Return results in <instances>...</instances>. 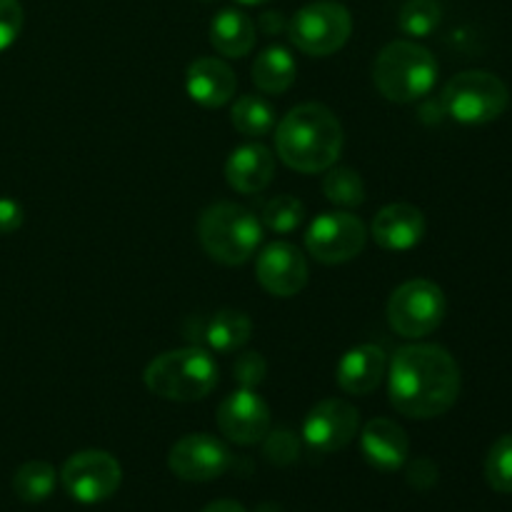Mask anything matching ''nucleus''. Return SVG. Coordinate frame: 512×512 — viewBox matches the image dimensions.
<instances>
[{"label":"nucleus","mask_w":512,"mask_h":512,"mask_svg":"<svg viewBox=\"0 0 512 512\" xmlns=\"http://www.w3.org/2000/svg\"><path fill=\"white\" fill-rule=\"evenodd\" d=\"M385 375L390 405L405 418H440L458 403L460 368L440 345H403L395 350Z\"/></svg>","instance_id":"obj_1"},{"label":"nucleus","mask_w":512,"mask_h":512,"mask_svg":"<svg viewBox=\"0 0 512 512\" xmlns=\"http://www.w3.org/2000/svg\"><path fill=\"white\" fill-rule=\"evenodd\" d=\"M345 133L338 115L323 103L295 105L275 125V150L298 173H325L343 153Z\"/></svg>","instance_id":"obj_2"},{"label":"nucleus","mask_w":512,"mask_h":512,"mask_svg":"<svg viewBox=\"0 0 512 512\" xmlns=\"http://www.w3.org/2000/svg\"><path fill=\"white\" fill-rule=\"evenodd\" d=\"M218 363L200 345L168 350L148 363L143 373L145 388L173 403H195L218 388Z\"/></svg>","instance_id":"obj_3"},{"label":"nucleus","mask_w":512,"mask_h":512,"mask_svg":"<svg viewBox=\"0 0 512 512\" xmlns=\"http://www.w3.org/2000/svg\"><path fill=\"white\" fill-rule=\"evenodd\" d=\"M265 228L253 210L238 203H213L200 213L198 238L205 253L220 265H243L263 245Z\"/></svg>","instance_id":"obj_4"},{"label":"nucleus","mask_w":512,"mask_h":512,"mask_svg":"<svg viewBox=\"0 0 512 512\" xmlns=\"http://www.w3.org/2000/svg\"><path fill=\"white\" fill-rule=\"evenodd\" d=\"M438 60L415 40H393L373 63V83L390 103H415L435 88Z\"/></svg>","instance_id":"obj_5"},{"label":"nucleus","mask_w":512,"mask_h":512,"mask_svg":"<svg viewBox=\"0 0 512 512\" xmlns=\"http://www.w3.org/2000/svg\"><path fill=\"white\" fill-rule=\"evenodd\" d=\"M443 113L463 125H485L498 120L510 105V90L488 70H465L445 83L440 95Z\"/></svg>","instance_id":"obj_6"},{"label":"nucleus","mask_w":512,"mask_h":512,"mask_svg":"<svg viewBox=\"0 0 512 512\" xmlns=\"http://www.w3.org/2000/svg\"><path fill=\"white\" fill-rule=\"evenodd\" d=\"M448 313L443 288L433 280L415 278L398 285L388 300V325L400 338L420 340L435 333Z\"/></svg>","instance_id":"obj_7"},{"label":"nucleus","mask_w":512,"mask_h":512,"mask_svg":"<svg viewBox=\"0 0 512 512\" xmlns=\"http://www.w3.org/2000/svg\"><path fill=\"white\" fill-rule=\"evenodd\" d=\"M353 33L348 8L333 0L308 3L288 20L290 43L310 58H328L338 53Z\"/></svg>","instance_id":"obj_8"},{"label":"nucleus","mask_w":512,"mask_h":512,"mask_svg":"<svg viewBox=\"0 0 512 512\" xmlns=\"http://www.w3.org/2000/svg\"><path fill=\"white\" fill-rule=\"evenodd\" d=\"M368 243V228L348 210L320 213L305 233V250L323 265H343L358 258Z\"/></svg>","instance_id":"obj_9"},{"label":"nucleus","mask_w":512,"mask_h":512,"mask_svg":"<svg viewBox=\"0 0 512 512\" xmlns=\"http://www.w3.org/2000/svg\"><path fill=\"white\" fill-rule=\"evenodd\" d=\"M60 483L75 503L98 505L118 493L123 483V468L118 458L105 450H80L65 460Z\"/></svg>","instance_id":"obj_10"},{"label":"nucleus","mask_w":512,"mask_h":512,"mask_svg":"<svg viewBox=\"0 0 512 512\" xmlns=\"http://www.w3.org/2000/svg\"><path fill=\"white\" fill-rule=\"evenodd\" d=\"M360 433V413L343 398H325L308 410L303 420V440L313 453L330 455L348 448Z\"/></svg>","instance_id":"obj_11"},{"label":"nucleus","mask_w":512,"mask_h":512,"mask_svg":"<svg viewBox=\"0 0 512 512\" xmlns=\"http://www.w3.org/2000/svg\"><path fill=\"white\" fill-rule=\"evenodd\" d=\"M233 465L228 445L210 433L183 435L168 453V468L185 483H210L223 478Z\"/></svg>","instance_id":"obj_12"},{"label":"nucleus","mask_w":512,"mask_h":512,"mask_svg":"<svg viewBox=\"0 0 512 512\" xmlns=\"http://www.w3.org/2000/svg\"><path fill=\"white\" fill-rule=\"evenodd\" d=\"M220 435L235 445H258L270 433L273 415L268 403L255 390L238 388L220 403L215 415Z\"/></svg>","instance_id":"obj_13"},{"label":"nucleus","mask_w":512,"mask_h":512,"mask_svg":"<svg viewBox=\"0 0 512 512\" xmlns=\"http://www.w3.org/2000/svg\"><path fill=\"white\" fill-rule=\"evenodd\" d=\"M255 275L265 293L275 295V298H293L308 285V258L298 245L275 240L258 253Z\"/></svg>","instance_id":"obj_14"},{"label":"nucleus","mask_w":512,"mask_h":512,"mask_svg":"<svg viewBox=\"0 0 512 512\" xmlns=\"http://www.w3.org/2000/svg\"><path fill=\"white\" fill-rule=\"evenodd\" d=\"M253 335V320L248 313L235 308H223L210 313L208 318H195L185 330L190 345L210 350V353H238L248 345Z\"/></svg>","instance_id":"obj_15"},{"label":"nucleus","mask_w":512,"mask_h":512,"mask_svg":"<svg viewBox=\"0 0 512 512\" xmlns=\"http://www.w3.org/2000/svg\"><path fill=\"white\" fill-rule=\"evenodd\" d=\"M425 223L423 210L415 208L410 203H390L378 210L370 225V235L375 243L383 250H393V253H403V250H413L415 245L423 243Z\"/></svg>","instance_id":"obj_16"},{"label":"nucleus","mask_w":512,"mask_h":512,"mask_svg":"<svg viewBox=\"0 0 512 512\" xmlns=\"http://www.w3.org/2000/svg\"><path fill=\"white\" fill-rule=\"evenodd\" d=\"M185 90H188L190 100L203 108H223L235 98L238 78L225 60L198 58L188 65Z\"/></svg>","instance_id":"obj_17"},{"label":"nucleus","mask_w":512,"mask_h":512,"mask_svg":"<svg viewBox=\"0 0 512 512\" xmlns=\"http://www.w3.org/2000/svg\"><path fill=\"white\" fill-rule=\"evenodd\" d=\"M360 450L373 468L395 473L408 463V433L390 418H373L360 433Z\"/></svg>","instance_id":"obj_18"},{"label":"nucleus","mask_w":512,"mask_h":512,"mask_svg":"<svg viewBox=\"0 0 512 512\" xmlns=\"http://www.w3.org/2000/svg\"><path fill=\"white\" fill-rule=\"evenodd\" d=\"M388 373V355L380 345L363 343L350 348L335 368V380L348 395H368L383 383Z\"/></svg>","instance_id":"obj_19"},{"label":"nucleus","mask_w":512,"mask_h":512,"mask_svg":"<svg viewBox=\"0 0 512 512\" xmlns=\"http://www.w3.org/2000/svg\"><path fill=\"white\" fill-rule=\"evenodd\" d=\"M275 175V155L263 143H245L230 153L225 163V180L243 195L263 193Z\"/></svg>","instance_id":"obj_20"},{"label":"nucleus","mask_w":512,"mask_h":512,"mask_svg":"<svg viewBox=\"0 0 512 512\" xmlns=\"http://www.w3.org/2000/svg\"><path fill=\"white\" fill-rule=\"evenodd\" d=\"M255 23L235 8H223L210 23V43L225 58H245L255 48Z\"/></svg>","instance_id":"obj_21"},{"label":"nucleus","mask_w":512,"mask_h":512,"mask_svg":"<svg viewBox=\"0 0 512 512\" xmlns=\"http://www.w3.org/2000/svg\"><path fill=\"white\" fill-rule=\"evenodd\" d=\"M298 78V63L283 45H270L255 58L253 83L263 95H283Z\"/></svg>","instance_id":"obj_22"},{"label":"nucleus","mask_w":512,"mask_h":512,"mask_svg":"<svg viewBox=\"0 0 512 512\" xmlns=\"http://www.w3.org/2000/svg\"><path fill=\"white\" fill-rule=\"evenodd\" d=\"M230 120H233L235 130L245 138L260 140L265 135L275 133L278 125V110L270 103L265 95H240L230 110Z\"/></svg>","instance_id":"obj_23"},{"label":"nucleus","mask_w":512,"mask_h":512,"mask_svg":"<svg viewBox=\"0 0 512 512\" xmlns=\"http://www.w3.org/2000/svg\"><path fill=\"white\" fill-rule=\"evenodd\" d=\"M55 483H58V473L45 460H28L20 465L13 475V493L18 500L28 505H38L53 495Z\"/></svg>","instance_id":"obj_24"},{"label":"nucleus","mask_w":512,"mask_h":512,"mask_svg":"<svg viewBox=\"0 0 512 512\" xmlns=\"http://www.w3.org/2000/svg\"><path fill=\"white\" fill-rule=\"evenodd\" d=\"M323 193L340 208H358L365 203V183L358 170L333 165L323 175Z\"/></svg>","instance_id":"obj_25"},{"label":"nucleus","mask_w":512,"mask_h":512,"mask_svg":"<svg viewBox=\"0 0 512 512\" xmlns=\"http://www.w3.org/2000/svg\"><path fill=\"white\" fill-rule=\"evenodd\" d=\"M260 223L263 228L273 230L278 235H288L298 230L305 220V205L295 195H275L260 210Z\"/></svg>","instance_id":"obj_26"},{"label":"nucleus","mask_w":512,"mask_h":512,"mask_svg":"<svg viewBox=\"0 0 512 512\" xmlns=\"http://www.w3.org/2000/svg\"><path fill=\"white\" fill-rule=\"evenodd\" d=\"M443 8L438 0H408L398 13V25L410 38H428L438 30Z\"/></svg>","instance_id":"obj_27"},{"label":"nucleus","mask_w":512,"mask_h":512,"mask_svg":"<svg viewBox=\"0 0 512 512\" xmlns=\"http://www.w3.org/2000/svg\"><path fill=\"white\" fill-rule=\"evenodd\" d=\"M485 480L495 493H512V433L493 443L485 458Z\"/></svg>","instance_id":"obj_28"},{"label":"nucleus","mask_w":512,"mask_h":512,"mask_svg":"<svg viewBox=\"0 0 512 512\" xmlns=\"http://www.w3.org/2000/svg\"><path fill=\"white\" fill-rule=\"evenodd\" d=\"M263 443H265L263 445L265 458H268L273 465L285 468V465H293L295 460H298L300 445H298V438H295L290 430H275V433H268Z\"/></svg>","instance_id":"obj_29"},{"label":"nucleus","mask_w":512,"mask_h":512,"mask_svg":"<svg viewBox=\"0 0 512 512\" xmlns=\"http://www.w3.org/2000/svg\"><path fill=\"white\" fill-rule=\"evenodd\" d=\"M268 375V363L260 353L248 350V353H240L233 363V378L238 380L240 388L255 390Z\"/></svg>","instance_id":"obj_30"},{"label":"nucleus","mask_w":512,"mask_h":512,"mask_svg":"<svg viewBox=\"0 0 512 512\" xmlns=\"http://www.w3.org/2000/svg\"><path fill=\"white\" fill-rule=\"evenodd\" d=\"M23 20V5L18 0H0V53L18 40Z\"/></svg>","instance_id":"obj_31"},{"label":"nucleus","mask_w":512,"mask_h":512,"mask_svg":"<svg viewBox=\"0 0 512 512\" xmlns=\"http://www.w3.org/2000/svg\"><path fill=\"white\" fill-rule=\"evenodd\" d=\"M408 483L415 490H430L438 483V465L428 458H418L408 465Z\"/></svg>","instance_id":"obj_32"},{"label":"nucleus","mask_w":512,"mask_h":512,"mask_svg":"<svg viewBox=\"0 0 512 512\" xmlns=\"http://www.w3.org/2000/svg\"><path fill=\"white\" fill-rule=\"evenodd\" d=\"M23 205L13 198H0V235H13L23 225Z\"/></svg>","instance_id":"obj_33"},{"label":"nucleus","mask_w":512,"mask_h":512,"mask_svg":"<svg viewBox=\"0 0 512 512\" xmlns=\"http://www.w3.org/2000/svg\"><path fill=\"white\" fill-rule=\"evenodd\" d=\"M260 28H263L265 35H273V33H288V20L283 18V13H263L260 18Z\"/></svg>","instance_id":"obj_34"},{"label":"nucleus","mask_w":512,"mask_h":512,"mask_svg":"<svg viewBox=\"0 0 512 512\" xmlns=\"http://www.w3.org/2000/svg\"><path fill=\"white\" fill-rule=\"evenodd\" d=\"M200 512H248L238 500H213L210 505H205Z\"/></svg>","instance_id":"obj_35"},{"label":"nucleus","mask_w":512,"mask_h":512,"mask_svg":"<svg viewBox=\"0 0 512 512\" xmlns=\"http://www.w3.org/2000/svg\"><path fill=\"white\" fill-rule=\"evenodd\" d=\"M258 512H283V510H280L278 505H273V503H265V505H260Z\"/></svg>","instance_id":"obj_36"},{"label":"nucleus","mask_w":512,"mask_h":512,"mask_svg":"<svg viewBox=\"0 0 512 512\" xmlns=\"http://www.w3.org/2000/svg\"><path fill=\"white\" fill-rule=\"evenodd\" d=\"M238 3H243V5H263V3H268V0H238Z\"/></svg>","instance_id":"obj_37"},{"label":"nucleus","mask_w":512,"mask_h":512,"mask_svg":"<svg viewBox=\"0 0 512 512\" xmlns=\"http://www.w3.org/2000/svg\"><path fill=\"white\" fill-rule=\"evenodd\" d=\"M205 3H210V0H205Z\"/></svg>","instance_id":"obj_38"}]
</instances>
